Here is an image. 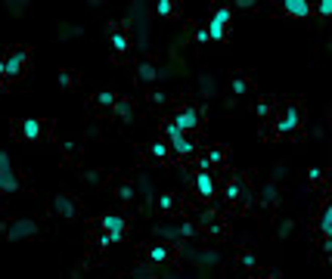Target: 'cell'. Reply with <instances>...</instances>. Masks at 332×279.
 Here are the masks:
<instances>
[{
    "label": "cell",
    "instance_id": "6da1fadb",
    "mask_svg": "<svg viewBox=\"0 0 332 279\" xmlns=\"http://www.w3.org/2000/svg\"><path fill=\"white\" fill-rule=\"evenodd\" d=\"M164 134H168V143H171V149H174L177 155H193V152H196V146L187 140V134H183L180 127L168 124V127H164Z\"/></svg>",
    "mask_w": 332,
    "mask_h": 279
},
{
    "label": "cell",
    "instance_id": "7a4b0ae2",
    "mask_svg": "<svg viewBox=\"0 0 332 279\" xmlns=\"http://www.w3.org/2000/svg\"><path fill=\"white\" fill-rule=\"evenodd\" d=\"M230 7H220L214 16H211V22H208V37L211 41H224V34H227V25H230Z\"/></svg>",
    "mask_w": 332,
    "mask_h": 279
},
{
    "label": "cell",
    "instance_id": "3957f363",
    "mask_svg": "<svg viewBox=\"0 0 332 279\" xmlns=\"http://www.w3.org/2000/svg\"><path fill=\"white\" fill-rule=\"evenodd\" d=\"M16 190H19V180L10 167V155L0 149V193H16Z\"/></svg>",
    "mask_w": 332,
    "mask_h": 279
},
{
    "label": "cell",
    "instance_id": "277c9868",
    "mask_svg": "<svg viewBox=\"0 0 332 279\" xmlns=\"http://www.w3.org/2000/svg\"><path fill=\"white\" fill-rule=\"evenodd\" d=\"M298 124H301V109H298V106H286V112H283L280 124H276V130H283V134H289V130H295Z\"/></svg>",
    "mask_w": 332,
    "mask_h": 279
},
{
    "label": "cell",
    "instance_id": "5b68a950",
    "mask_svg": "<svg viewBox=\"0 0 332 279\" xmlns=\"http://www.w3.org/2000/svg\"><path fill=\"white\" fill-rule=\"evenodd\" d=\"M171 124L180 127L183 134H187V130H196V127H199V112H196V109H183V112H177V115H174Z\"/></svg>",
    "mask_w": 332,
    "mask_h": 279
},
{
    "label": "cell",
    "instance_id": "8992f818",
    "mask_svg": "<svg viewBox=\"0 0 332 279\" xmlns=\"http://www.w3.org/2000/svg\"><path fill=\"white\" fill-rule=\"evenodd\" d=\"M214 190H217V186H214V177H211L208 171H199V174H196V193H199L202 199H211Z\"/></svg>",
    "mask_w": 332,
    "mask_h": 279
},
{
    "label": "cell",
    "instance_id": "52a82bcc",
    "mask_svg": "<svg viewBox=\"0 0 332 279\" xmlns=\"http://www.w3.org/2000/svg\"><path fill=\"white\" fill-rule=\"evenodd\" d=\"M34 230H38V227H34V220H16L7 236L16 242V239H28V236H34Z\"/></svg>",
    "mask_w": 332,
    "mask_h": 279
},
{
    "label": "cell",
    "instance_id": "ba28073f",
    "mask_svg": "<svg viewBox=\"0 0 332 279\" xmlns=\"http://www.w3.org/2000/svg\"><path fill=\"white\" fill-rule=\"evenodd\" d=\"M28 62V53L25 50H19V53H13L10 56V59L4 62V68H7V78H16V74H19L22 71V65Z\"/></svg>",
    "mask_w": 332,
    "mask_h": 279
},
{
    "label": "cell",
    "instance_id": "9c48e42d",
    "mask_svg": "<svg viewBox=\"0 0 332 279\" xmlns=\"http://www.w3.org/2000/svg\"><path fill=\"white\" fill-rule=\"evenodd\" d=\"M283 7H286L289 16H298V19L310 16V4H307V0H283Z\"/></svg>",
    "mask_w": 332,
    "mask_h": 279
},
{
    "label": "cell",
    "instance_id": "30bf717a",
    "mask_svg": "<svg viewBox=\"0 0 332 279\" xmlns=\"http://www.w3.org/2000/svg\"><path fill=\"white\" fill-rule=\"evenodd\" d=\"M100 227L109 230V233H124L127 223H124V217H118V214H106V217L100 220Z\"/></svg>",
    "mask_w": 332,
    "mask_h": 279
},
{
    "label": "cell",
    "instance_id": "8fae6325",
    "mask_svg": "<svg viewBox=\"0 0 332 279\" xmlns=\"http://www.w3.org/2000/svg\"><path fill=\"white\" fill-rule=\"evenodd\" d=\"M22 137L25 140H38L41 137V121L38 118H25L22 121Z\"/></svg>",
    "mask_w": 332,
    "mask_h": 279
},
{
    "label": "cell",
    "instance_id": "7c38bea8",
    "mask_svg": "<svg viewBox=\"0 0 332 279\" xmlns=\"http://www.w3.org/2000/svg\"><path fill=\"white\" fill-rule=\"evenodd\" d=\"M320 230H323L326 239H332V202L326 205V211H323V217H320Z\"/></svg>",
    "mask_w": 332,
    "mask_h": 279
},
{
    "label": "cell",
    "instance_id": "4fadbf2b",
    "mask_svg": "<svg viewBox=\"0 0 332 279\" xmlns=\"http://www.w3.org/2000/svg\"><path fill=\"white\" fill-rule=\"evenodd\" d=\"M109 41H112V50H115V53H127V47H131L121 31H112V37H109Z\"/></svg>",
    "mask_w": 332,
    "mask_h": 279
},
{
    "label": "cell",
    "instance_id": "5bb4252c",
    "mask_svg": "<svg viewBox=\"0 0 332 279\" xmlns=\"http://www.w3.org/2000/svg\"><path fill=\"white\" fill-rule=\"evenodd\" d=\"M56 211H59L62 217H71V214H75V205H71V202H68V199L62 196V199L56 202Z\"/></svg>",
    "mask_w": 332,
    "mask_h": 279
},
{
    "label": "cell",
    "instance_id": "9a60e30c",
    "mask_svg": "<svg viewBox=\"0 0 332 279\" xmlns=\"http://www.w3.org/2000/svg\"><path fill=\"white\" fill-rule=\"evenodd\" d=\"M149 260H155V264H161V260H168V248H164V245H155V248H149Z\"/></svg>",
    "mask_w": 332,
    "mask_h": 279
},
{
    "label": "cell",
    "instance_id": "2e32d148",
    "mask_svg": "<svg viewBox=\"0 0 332 279\" xmlns=\"http://www.w3.org/2000/svg\"><path fill=\"white\" fill-rule=\"evenodd\" d=\"M137 74H140V81H146V84H149V81H155V68H152V65H146V62L137 68Z\"/></svg>",
    "mask_w": 332,
    "mask_h": 279
},
{
    "label": "cell",
    "instance_id": "e0dca14e",
    "mask_svg": "<svg viewBox=\"0 0 332 279\" xmlns=\"http://www.w3.org/2000/svg\"><path fill=\"white\" fill-rule=\"evenodd\" d=\"M97 103H100V106H115L118 100H115L112 90H100V93H97Z\"/></svg>",
    "mask_w": 332,
    "mask_h": 279
},
{
    "label": "cell",
    "instance_id": "ac0fdd59",
    "mask_svg": "<svg viewBox=\"0 0 332 279\" xmlns=\"http://www.w3.org/2000/svg\"><path fill=\"white\" fill-rule=\"evenodd\" d=\"M155 13H158V16H171V13H174V0H158V4H155Z\"/></svg>",
    "mask_w": 332,
    "mask_h": 279
},
{
    "label": "cell",
    "instance_id": "d6986e66",
    "mask_svg": "<svg viewBox=\"0 0 332 279\" xmlns=\"http://www.w3.org/2000/svg\"><path fill=\"white\" fill-rule=\"evenodd\" d=\"M124 239V233H106V236H100V245L106 248V245H115V242H121Z\"/></svg>",
    "mask_w": 332,
    "mask_h": 279
},
{
    "label": "cell",
    "instance_id": "ffe728a7",
    "mask_svg": "<svg viewBox=\"0 0 332 279\" xmlns=\"http://www.w3.org/2000/svg\"><path fill=\"white\" fill-rule=\"evenodd\" d=\"M115 106H118V115H121V118H131V115H134L131 103H115Z\"/></svg>",
    "mask_w": 332,
    "mask_h": 279
},
{
    "label": "cell",
    "instance_id": "44dd1931",
    "mask_svg": "<svg viewBox=\"0 0 332 279\" xmlns=\"http://www.w3.org/2000/svg\"><path fill=\"white\" fill-rule=\"evenodd\" d=\"M205 161H208V164H217V161H224V152H220V149H211Z\"/></svg>",
    "mask_w": 332,
    "mask_h": 279
},
{
    "label": "cell",
    "instance_id": "7402d4cb",
    "mask_svg": "<svg viewBox=\"0 0 332 279\" xmlns=\"http://www.w3.org/2000/svg\"><path fill=\"white\" fill-rule=\"evenodd\" d=\"M152 155H155V158H164V155H168V146H164V143H155V146H152Z\"/></svg>",
    "mask_w": 332,
    "mask_h": 279
},
{
    "label": "cell",
    "instance_id": "603a6c76",
    "mask_svg": "<svg viewBox=\"0 0 332 279\" xmlns=\"http://www.w3.org/2000/svg\"><path fill=\"white\" fill-rule=\"evenodd\" d=\"M320 16H332V0H320Z\"/></svg>",
    "mask_w": 332,
    "mask_h": 279
},
{
    "label": "cell",
    "instance_id": "cb8c5ba5",
    "mask_svg": "<svg viewBox=\"0 0 332 279\" xmlns=\"http://www.w3.org/2000/svg\"><path fill=\"white\" fill-rule=\"evenodd\" d=\"M239 193H242V190H239V183H230L227 186V199H239Z\"/></svg>",
    "mask_w": 332,
    "mask_h": 279
},
{
    "label": "cell",
    "instance_id": "d4e9b609",
    "mask_svg": "<svg viewBox=\"0 0 332 279\" xmlns=\"http://www.w3.org/2000/svg\"><path fill=\"white\" fill-rule=\"evenodd\" d=\"M233 93H245V81H242V78L233 81Z\"/></svg>",
    "mask_w": 332,
    "mask_h": 279
},
{
    "label": "cell",
    "instance_id": "484cf974",
    "mask_svg": "<svg viewBox=\"0 0 332 279\" xmlns=\"http://www.w3.org/2000/svg\"><path fill=\"white\" fill-rule=\"evenodd\" d=\"M171 205H174L171 196H161V199H158V208H171Z\"/></svg>",
    "mask_w": 332,
    "mask_h": 279
},
{
    "label": "cell",
    "instance_id": "4316f807",
    "mask_svg": "<svg viewBox=\"0 0 332 279\" xmlns=\"http://www.w3.org/2000/svg\"><path fill=\"white\" fill-rule=\"evenodd\" d=\"M196 41H199V44H205V41H211V37H208V28H205V31H196Z\"/></svg>",
    "mask_w": 332,
    "mask_h": 279
},
{
    "label": "cell",
    "instance_id": "83f0119b",
    "mask_svg": "<svg viewBox=\"0 0 332 279\" xmlns=\"http://www.w3.org/2000/svg\"><path fill=\"white\" fill-rule=\"evenodd\" d=\"M59 78H62V87H71V71H62Z\"/></svg>",
    "mask_w": 332,
    "mask_h": 279
},
{
    "label": "cell",
    "instance_id": "f1b7e54d",
    "mask_svg": "<svg viewBox=\"0 0 332 279\" xmlns=\"http://www.w3.org/2000/svg\"><path fill=\"white\" fill-rule=\"evenodd\" d=\"M236 4H239V7H245V10H248V7L255 4V0H236Z\"/></svg>",
    "mask_w": 332,
    "mask_h": 279
},
{
    "label": "cell",
    "instance_id": "f546056e",
    "mask_svg": "<svg viewBox=\"0 0 332 279\" xmlns=\"http://www.w3.org/2000/svg\"><path fill=\"white\" fill-rule=\"evenodd\" d=\"M0 78H7V68H4V62H0Z\"/></svg>",
    "mask_w": 332,
    "mask_h": 279
},
{
    "label": "cell",
    "instance_id": "4dcf8cb0",
    "mask_svg": "<svg viewBox=\"0 0 332 279\" xmlns=\"http://www.w3.org/2000/svg\"><path fill=\"white\" fill-rule=\"evenodd\" d=\"M329 149H332V143H329Z\"/></svg>",
    "mask_w": 332,
    "mask_h": 279
}]
</instances>
